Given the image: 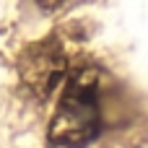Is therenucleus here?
<instances>
[{
  "mask_svg": "<svg viewBox=\"0 0 148 148\" xmlns=\"http://www.w3.org/2000/svg\"><path fill=\"white\" fill-rule=\"evenodd\" d=\"M36 3H39L42 8H47V10H52V8H57L62 0H36Z\"/></svg>",
  "mask_w": 148,
  "mask_h": 148,
  "instance_id": "7ed1b4c3",
  "label": "nucleus"
},
{
  "mask_svg": "<svg viewBox=\"0 0 148 148\" xmlns=\"http://www.w3.org/2000/svg\"><path fill=\"white\" fill-rule=\"evenodd\" d=\"M18 70H21L23 83L29 86V91H34L39 99H47L65 81L70 65H68V55L57 39H42L23 49Z\"/></svg>",
  "mask_w": 148,
  "mask_h": 148,
  "instance_id": "f03ea898",
  "label": "nucleus"
},
{
  "mask_svg": "<svg viewBox=\"0 0 148 148\" xmlns=\"http://www.w3.org/2000/svg\"><path fill=\"white\" fill-rule=\"evenodd\" d=\"M104 127L99 73L88 65L70 68L62 81V96L49 122V143L62 148H86Z\"/></svg>",
  "mask_w": 148,
  "mask_h": 148,
  "instance_id": "f257e3e1",
  "label": "nucleus"
}]
</instances>
